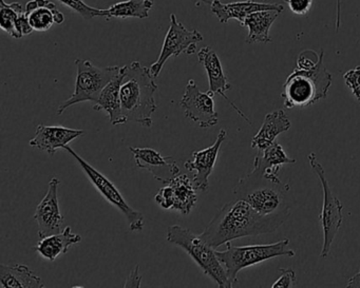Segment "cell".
<instances>
[{
	"instance_id": "19",
	"label": "cell",
	"mask_w": 360,
	"mask_h": 288,
	"mask_svg": "<svg viewBox=\"0 0 360 288\" xmlns=\"http://www.w3.org/2000/svg\"><path fill=\"white\" fill-rule=\"evenodd\" d=\"M25 12L33 30L37 32L50 30L54 24L60 25L65 20L64 14L50 0H30Z\"/></svg>"
},
{
	"instance_id": "32",
	"label": "cell",
	"mask_w": 360,
	"mask_h": 288,
	"mask_svg": "<svg viewBox=\"0 0 360 288\" xmlns=\"http://www.w3.org/2000/svg\"><path fill=\"white\" fill-rule=\"evenodd\" d=\"M290 11L297 15H304L311 10L313 0H284Z\"/></svg>"
},
{
	"instance_id": "25",
	"label": "cell",
	"mask_w": 360,
	"mask_h": 288,
	"mask_svg": "<svg viewBox=\"0 0 360 288\" xmlns=\"http://www.w3.org/2000/svg\"><path fill=\"white\" fill-rule=\"evenodd\" d=\"M280 12L275 10L267 11H258L250 14L244 20L242 27L248 28V35L246 43L250 44H269L271 39L269 37V30L271 25L275 22L279 16Z\"/></svg>"
},
{
	"instance_id": "22",
	"label": "cell",
	"mask_w": 360,
	"mask_h": 288,
	"mask_svg": "<svg viewBox=\"0 0 360 288\" xmlns=\"http://www.w3.org/2000/svg\"><path fill=\"white\" fill-rule=\"evenodd\" d=\"M82 241V235L73 233L68 226L56 235L39 240L35 250L46 260L53 262L60 254H66L69 248Z\"/></svg>"
},
{
	"instance_id": "8",
	"label": "cell",
	"mask_w": 360,
	"mask_h": 288,
	"mask_svg": "<svg viewBox=\"0 0 360 288\" xmlns=\"http://www.w3.org/2000/svg\"><path fill=\"white\" fill-rule=\"evenodd\" d=\"M63 149H65L77 161L84 174L87 176L88 180L96 187L101 195L125 216L128 225H129V230L141 233L145 226L144 216L138 210H134L127 203L117 187L104 174H101L94 166L85 161L81 155H77L69 145H66Z\"/></svg>"
},
{
	"instance_id": "31",
	"label": "cell",
	"mask_w": 360,
	"mask_h": 288,
	"mask_svg": "<svg viewBox=\"0 0 360 288\" xmlns=\"http://www.w3.org/2000/svg\"><path fill=\"white\" fill-rule=\"evenodd\" d=\"M319 56L311 50L303 51L297 60V68L302 69V70H309V69L314 68L319 62Z\"/></svg>"
},
{
	"instance_id": "7",
	"label": "cell",
	"mask_w": 360,
	"mask_h": 288,
	"mask_svg": "<svg viewBox=\"0 0 360 288\" xmlns=\"http://www.w3.org/2000/svg\"><path fill=\"white\" fill-rule=\"evenodd\" d=\"M75 66L77 73L75 93L58 106V115H62L69 107L79 103H96L103 89L119 74L122 68L119 66L101 68L90 60L81 58L75 60Z\"/></svg>"
},
{
	"instance_id": "5",
	"label": "cell",
	"mask_w": 360,
	"mask_h": 288,
	"mask_svg": "<svg viewBox=\"0 0 360 288\" xmlns=\"http://www.w3.org/2000/svg\"><path fill=\"white\" fill-rule=\"evenodd\" d=\"M167 241L185 250L203 273L216 282L219 287L229 288L233 286L224 266L217 256L216 248L208 245L201 235H195L180 225H172L167 229Z\"/></svg>"
},
{
	"instance_id": "30",
	"label": "cell",
	"mask_w": 360,
	"mask_h": 288,
	"mask_svg": "<svg viewBox=\"0 0 360 288\" xmlns=\"http://www.w3.org/2000/svg\"><path fill=\"white\" fill-rule=\"evenodd\" d=\"M279 277L271 285V287H295L296 286V275L292 268H279Z\"/></svg>"
},
{
	"instance_id": "15",
	"label": "cell",
	"mask_w": 360,
	"mask_h": 288,
	"mask_svg": "<svg viewBox=\"0 0 360 288\" xmlns=\"http://www.w3.org/2000/svg\"><path fill=\"white\" fill-rule=\"evenodd\" d=\"M129 150L134 155L136 166L150 172L155 180L163 184L180 174V168L172 157H163L159 151L151 148L129 147Z\"/></svg>"
},
{
	"instance_id": "13",
	"label": "cell",
	"mask_w": 360,
	"mask_h": 288,
	"mask_svg": "<svg viewBox=\"0 0 360 288\" xmlns=\"http://www.w3.org/2000/svg\"><path fill=\"white\" fill-rule=\"evenodd\" d=\"M60 181L56 176L49 182V188L45 197L37 206L34 220L39 226V240L64 230V216L60 212L58 203V187Z\"/></svg>"
},
{
	"instance_id": "24",
	"label": "cell",
	"mask_w": 360,
	"mask_h": 288,
	"mask_svg": "<svg viewBox=\"0 0 360 288\" xmlns=\"http://www.w3.org/2000/svg\"><path fill=\"white\" fill-rule=\"evenodd\" d=\"M1 288H43V280L34 275L27 265H0Z\"/></svg>"
},
{
	"instance_id": "12",
	"label": "cell",
	"mask_w": 360,
	"mask_h": 288,
	"mask_svg": "<svg viewBox=\"0 0 360 288\" xmlns=\"http://www.w3.org/2000/svg\"><path fill=\"white\" fill-rule=\"evenodd\" d=\"M185 117L202 129H208L218 124L219 114L214 108V96L202 92L193 79H189L180 102Z\"/></svg>"
},
{
	"instance_id": "23",
	"label": "cell",
	"mask_w": 360,
	"mask_h": 288,
	"mask_svg": "<svg viewBox=\"0 0 360 288\" xmlns=\"http://www.w3.org/2000/svg\"><path fill=\"white\" fill-rule=\"evenodd\" d=\"M296 159L288 157L281 145L276 140L274 144L263 150H259L255 157L254 169L260 171L266 178H279L280 167L286 164H295Z\"/></svg>"
},
{
	"instance_id": "14",
	"label": "cell",
	"mask_w": 360,
	"mask_h": 288,
	"mask_svg": "<svg viewBox=\"0 0 360 288\" xmlns=\"http://www.w3.org/2000/svg\"><path fill=\"white\" fill-rule=\"evenodd\" d=\"M226 130L221 129L216 140L212 146L203 150L193 151L188 161L185 162L184 167L193 174V180L195 189L206 191L210 186V176L214 171L219 151L226 140Z\"/></svg>"
},
{
	"instance_id": "17",
	"label": "cell",
	"mask_w": 360,
	"mask_h": 288,
	"mask_svg": "<svg viewBox=\"0 0 360 288\" xmlns=\"http://www.w3.org/2000/svg\"><path fill=\"white\" fill-rule=\"evenodd\" d=\"M198 58H199L200 64L203 66L206 73H207L208 83H210L208 93L212 94V96H216V94L222 96L239 113V115H241L246 121L250 122L248 117L243 114V112L225 94V92L231 89V85L227 79L226 75H225L220 58L217 55L216 52L210 47L202 48L198 52Z\"/></svg>"
},
{
	"instance_id": "11",
	"label": "cell",
	"mask_w": 360,
	"mask_h": 288,
	"mask_svg": "<svg viewBox=\"0 0 360 288\" xmlns=\"http://www.w3.org/2000/svg\"><path fill=\"white\" fill-rule=\"evenodd\" d=\"M195 190L193 178L186 174H178L158 191L155 202L163 209L188 216L197 204Z\"/></svg>"
},
{
	"instance_id": "33",
	"label": "cell",
	"mask_w": 360,
	"mask_h": 288,
	"mask_svg": "<svg viewBox=\"0 0 360 288\" xmlns=\"http://www.w3.org/2000/svg\"><path fill=\"white\" fill-rule=\"evenodd\" d=\"M139 270H140V266L136 265L134 270L130 273L129 277L126 280L124 287H140L141 281H142V275L139 273Z\"/></svg>"
},
{
	"instance_id": "26",
	"label": "cell",
	"mask_w": 360,
	"mask_h": 288,
	"mask_svg": "<svg viewBox=\"0 0 360 288\" xmlns=\"http://www.w3.org/2000/svg\"><path fill=\"white\" fill-rule=\"evenodd\" d=\"M153 0H127L115 4L107 10L106 18H134L145 20L148 18L149 11L153 9Z\"/></svg>"
},
{
	"instance_id": "6",
	"label": "cell",
	"mask_w": 360,
	"mask_h": 288,
	"mask_svg": "<svg viewBox=\"0 0 360 288\" xmlns=\"http://www.w3.org/2000/svg\"><path fill=\"white\" fill-rule=\"evenodd\" d=\"M216 254L233 286L238 283V273L244 268L277 256H295L294 250L290 248L288 239L264 245L233 246L229 242L226 250L216 251Z\"/></svg>"
},
{
	"instance_id": "28",
	"label": "cell",
	"mask_w": 360,
	"mask_h": 288,
	"mask_svg": "<svg viewBox=\"0 0 360 288\" xmlns=\"http://www.w3.org/2000/svg\"><path fill=\"white\" fill-rule=\"evenodd\" d=\"M60 1L67 7L70 8L73 11L79 13L85 20H91V18H98V16L107 18V10H100L90 7V6L86 5L83 0H60Z\"/></svg>"
},
{
	"instance_id": "18",
	"label": "cell",
	"mask_w": 360,
	"mask_h": 288,
	"mask_svg": "<svg viewBox=\"0 0 360 288\" xmlns=\"http://www.w3.org/2000/svg\"><path fill=\"white\" fill-rule=\"evenodd\" d=\"M84 133H85L84 130L39 124L29 145L41 151H45L49 155H54L58 149L64 148L75 138L83 136Z\"/></svg>"
},
{
	"instance_id": "9",
	"label": "cell",
	"mask_w": 360,
	"mask_h": 288,
	"mask_svg": "<svg viewBox=\"0 0 360 288\" xmlns=\"http://www.w3.org/2000/svg\"><path fill=\"white\" fill-rule=\"evenodd\" d=\"M307 159H309L311 169L319 178L322 191H323V205H322L321 214L319 216L322 229H323V245H322L320 256L326 258L330 254L333 242L342 224L343 206L330 189L328 180H326V171H324L321 164L317 161L315 153H309Z\"/></svg>"
},
{
	"instance_id": "29",
	"label": "cell",
	"mask_w": 360,
	"mask_h": 288,
	"mask_svg": "<svg viewBox=\"0 0 360 288\" xmlns=\"http://www.w3.org/2000/svg\"><path fill=\"white\" fill-rule=\"evenodd\" d=\"M345 85L351 90L354 98L360 102V66L347 71L343 75Z\"/></svg>"
},
{
	"instance_id": "1",
	"label": "cell",
	"mask_w": 360,
	"mask_h": 288,
	"mask_svg": "<svg viewBox=\"0 0 360 288\" xmlns=\"http://www.w3.org/2000/svg\"><path fill=\"white\" fill-rule=\"evenodd\" d=\"M290 214L263 216L241 199L225 204L201 233V237L217 248L233 240L265 235L277 230Z\"/></svg>"
},
{
	"instance_id": "35",
	"label": "cell",
	"mask_w": 360,
	"mask_h": 288,
	"mask_svg": "<svg viewBox=\"0 0 360 288\" xmlns=\"http://www.w3.org/2000/svg\"><path fill=\"white\" fill-rule=\"evenodd\" d=\"M340 3H341V0H338V8H337V11H338V15H337V24H336L337 31H338L339 28H340V11H341Z\"/></svg>"
},
{
	"instance_id": "2",
	"label": "cell",
	"mask_w": 360,
	"mask_h": 288,
	"mask_svg": "<svg viewBox=\"0 0 360 288\" xmlns=\"http://www.w3.org/2000/svg\"><path fill=\"white\" fill-rule=\"evenodd\" d=\"M155 79L150 68L142 66L140 62L126 67L120 91L123 124L132 122L143 127L153 126V114L157 110L155 94L158 85Z\"/></svg>"
},
{
	"instance_id": "16",
	"label": "cell",
	"mask_w": 360,
	"mask_h": 288,
	"mask_svg": "<svg viewBox=\"0 0 360 288\" xmlns=\"http://www.w3.org/2000/svg\"><path fill=\"white\" fill-rule=\"evenodd\" d=\"M267 10H275L281 13L284 7L282 5L269 3V0H246L231 4H223L220 0H212L210 4V11L218 18L221 24H226L229 20H236L242 26L245 18L250 14Z\"/></svg>"
},
{
	"instance_id": "4",
	"label": "cell",
	"mask_w": 360,
	"mask_h": 288,
	"mask_svg": "<svg viewBox=\"0 0 360 288\" xmlns=\"http://www.w3.org/2000/svg\"><path fill=\"white\" fill-rule=\"evenodd\" d=\"M319 55V62L314 68H296L288 75L281 94L286 109L311 106L328 96L333 77L324 66L323 50H320Z\"/></svg>"
},
{
	"instance_id": "3",
	"label": "cell",
	"mask_w": 360,
	"mask_h": 288,
	"mask_svg": "<svg viewBox=\"0 0 360 288\" xmlns=\"http://www.w3.org/2000/svg\"><path fill=\"white\" fill-rule=\"evenodd\" d=\"M290 186L280 178H269L254 169L240 178L233 188L236 199H244L263 216L290 214Z\"/></svg>"
},
{
	"instance_id": "27",
	"label": "cell",
	"mask_w": 360,
	"mask_h": 288,
	"mask_svg": "<svg viewBox=\"0 0 360 288\" xmlns=\"http://www.w3.org/2000/svg\"><path fill=\"white\" fill-rule=\"evenodd\" d=\"M22 13L24 10L20 3L7 4L5 0H0V26L13 39L22 37L18 29Z\"/></svg>"
},
{
	"instance_id": "34",
	"label": "cell",
	"mask_w": 360,
	"mask_h": 288,
	"mask_svg": "<svg viewBox=\"0 0 360 288\" xmlns=\"http://www.w3.org/2000/svg\"><path fill=\"white\" fill-rule=\"evenodd\" d=\"M347 287H360V270L353 277H349Z\"/></svg>"
},
{
	"instance_id": "20",
	"label": "cell",
	"mask_w": 360,
	"mask_h": 288,
	"mask_svg": "<svg viewBox=\"0 0 360 288\" xmlns=\"http://www.w3.org/2000/svg\"><path fill=\"white\" fill-rule=\"evenodd\" d=\"M126 67L127 66L122 67L119 74L103 89L98 100L94 103V110L105 111L108 114L109 121L112 126L123 124L120 91H121L122 81L125 77Z\"/></svg>"
},
{
	"instance_id": "21",
	"label": "cell",
	"mask_w": 360,
	"mask_h": 288,
	"mask_svg": "<svg viewBox=\"0 0 360 288\" xmlns=\"http://www.w3.org/2000/svg\"><path fill=\"white\" fill-rule=\"evenodd\" d=\"M290 127L292 124L282 109L269 113L265 115L260 130L252 140V148L258 149V151L267 148L276 142L278 136L288 131Z\"/></svg>"
},
{
	"instance_id": "10",
	"label": "cell",
	"mask_w": 360,
	"mask_h": 288,
	"mask_svg": "<svg viewBox=\"0 0 360 288\" xmlns=\"http://www.w3.org/2000/svg\"><path fill=\"white\" fill-rule=\"evenodd\" d=\"M203 41V35L197 30H188L185 28L174 14L170 15V26L164 41L163 48L159 58L155 64L151 65L150 71L153 77L157 79L161 73L165 63L172 56L178 58L182 53H195L197 50V44Z\"/></svg>"
}]
</instances>
